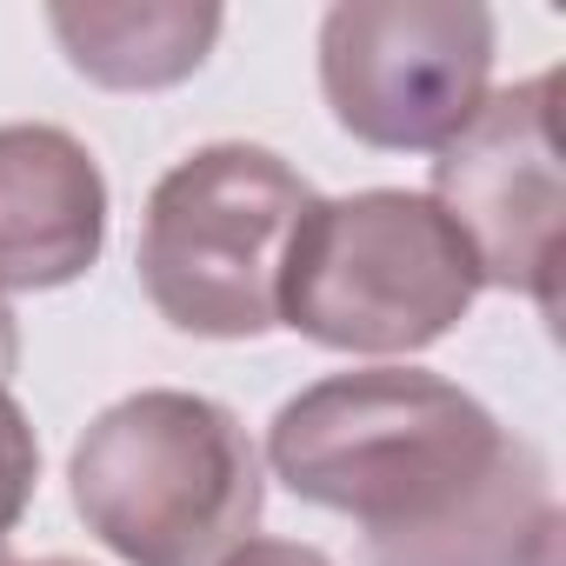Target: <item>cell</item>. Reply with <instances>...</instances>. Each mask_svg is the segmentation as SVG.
Instances as JSON below:
<instances>
[{"mask_svg": "<svg viewBox=\"0 0 566 566\" xmlns=\"http://www.w3.org/2000/svg\"><path fill=\"white\" fill-rule=\"evenodd\" d=\"M321 193L253 140H213L174 160L140 220V287L154 314L200 340H260L280 327V266Z\"/></svg>", "mask_w": 566, "mask_h": 566, "instance_id": "277c9868", "label": "cell"}, {"mask_svg": "<svg viewBox=\"0 0 566 566\" xmlns=\"http://www.w3.org/2000/svg\"><path fill=\"white\" fill-rule=\"evenodd\" d=\"M87 533L127 566H220L253 539L266 480L233 407L140 387L87 420L67 460Z\"/></svg>", "mask_w": 566, "mask_h": 566, "instance_id": "7a4b0ae2", "label": "cell"}, {"mask_svg": "<svg viewBox=\"0 0 566 566\" xmlns=\"http://www.w3.org/2000/svg\"><path fill=\"white\" fill-rule=\"evenodd\" d=\"M480 301L460 227L407 187L314 200L280 266V327L327 354L407 360L447 340Z\"/></svg>", "mask_w": 566, "mask_h": 566, "instance_id": "3957f363", "label": "cell"}, {"mask_svg": "<svg viewBox=\"0 0 566 566\" xmlns=\"http://www.w3.org/2000/svg\"><path fill=\"white\" fill-rule=\"evenodd\" d=\"M427 200L460 227L480 287L526 294L559 321V227H566V160H559V74L513 81L480 101V114L433 154Z\"/></svg>", "mask_w": 566, "mask_h": 566, "instance_id": "8992f818", "label": "cell"}, {"mask_svg": "<svg viewBox=\"0 0 566 566\" xmlns=\"http://www.w3.org/2000/svg\"><path fill=\"white\" fill-rule=\"evenodd\" d=\"M321 94L380 154H440L493 94L480 0H340L321 21Z\"/></svg>", "mask_w": 566, "mask_h": 566, "instance_id": "5b68a950", "label": "cell"}, {"mask_svg": "<svg viewBox=\"0 0 566 566\" xmlns=\"http://www.w3.org/2000/svg\"><path fill=\"white\" fill-rule=\"evenodd\" d=\"M0 566H14V553H8V539H0Z\"/></svg>", "mask_w": 566, "mask_h": 566, "instance_id": "4fadbf2b", "label": "cell"}, {"mask_svg": "<svg viewBox=\"0 0 566 566\" xmlns=\"http://www.w3.org/2000/svg\"><path fill=\"white\" fill-rule=\"evenodd\" d=\"M107 247V174L67 127H0V301L48 294L101 260Z\"/></svg>", "mask_w": 566, "mask_h": 566, "instance_id": "52a82bcc", "label": "cell"}, {"mask_svg": "<svg viewBox=\"0 0 566 566\" xmlns=\"http://www.w3.org/2000/svg\"><path fill=\"white\" fill-rule=\"evenodd\" d=\"M287 493L367 526V566H559L539 447L427 367H354L301 387L266 427Z\"/></svg>", "mask_w": 566, "mask_h": 566, "instance_id": "6da1fadb", "label": "cell"}, {"mask_svg": "<svg viewBox=\"0 0 566 566\" xmlns=\"http://www.w3.org/2000/svg\"><path fill=\"white\" fill-rule=\"evenodd\" d=\"M48 28L74 74L114 94H160L207 67L227 14L193 0H87V8H48Z\"/></svg>", "mask_w": 566, "mask_h": 566, "instance_id": "ba28073f", "label": "cell"}, {"mask_svg": "<svg viewBox=\"0 0 566 566\" xmlns=\"http://www.w3.org/2000/svg\"><path fill=\"white\" fill-rule=\"evenodd\" d=\"M34 566H87V559H34Z\"/></svg>", "mask_w": 566, "mask_h": 566, "instance_id": "7c38bea8", "label": "cell"}, {"mask_svg": "<svg viewBox=\"0 0 566 566\" xmlns=\"http://www.w3.org/2000/svg\"><path fill=\"white\" fill-rule=\"evenodd\" d=\"M34 480H41V440L28 407L0 387V539L21 526V513L34 506Z\"/></svg>", "mask_w": 566, "mask_h": 566, "instance_id": "9c48e42d", "label": "cell"}, {"mask_svg": "<svg viewBox=\"0 0 566 566\" xmlns=\"http://www.w3.org/2000/svg\"><path fill=\"white\" fill-rule=\"evenodd\" d=\"M220 566H334V559L321 546H307V539H247Z\"/></svg>", "mask_w": 566, "mask_h": 566, "instance_id": "30bf717a", "label": "cell"}, {"mask_svg": "<svg viewBox=\"0 0 566 566\" xmlns=\"http://www.w3.org/2000/svg\"><path fill=\"white\" fill-rule=\"evenodd\" d=\"M14 367H21V327H14V307L0 301V387H8Z\"/></svg>", "mask_w": 566, "mask_h": 566, "instance_id": "8fae6325", "label": "cell"}]
</instances>
